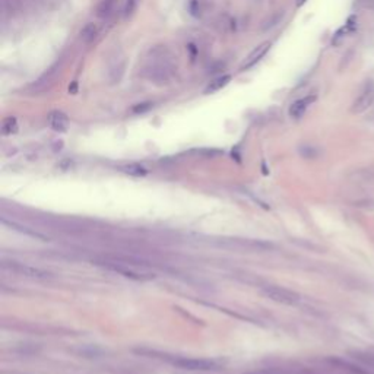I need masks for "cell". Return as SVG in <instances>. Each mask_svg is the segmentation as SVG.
<instances>
[{"label":"cell","mask_w":374,"mask_h":374,"mask_svg":"<svg viewBox=\"0 0 374 374\" xmlns=\"http://www.w3.org/2000/svg\"><path fill=\"white\" fill-rule=\"evenodd\" d=\"M175 75L173 57L167 48L151 50V56L141 70V76L155 85H168Z\"/></svg>","instance_id":"obj_1"},{"label":"cell","mask_w":374,"mask_h":374,"mask_svg":"<svg viewBox=\"0 0 374 374\" xmlns=\"http://www.w3.org/2000/svg\"><path fill=\"white\" fill-rule=\"evenodd\" d=\"M260 291L266 298L281 303V304L292 306V304H297L300 301V296L297 292L287 289V288L277 287V285H265V287L260 288Z\"/></svg>","instance_id":"obj_2"},{"label":"cell","mask_w":374,"mask_h":374,"mask_svg":"<svg viewBox=\"0 0 374 374\" xmlns=\"http://www.w3.org/2000/svg\"><path fill=\"white\" fill-rule=\"evenodd\" d=\"M2 266L5 269H10L16 273H19L21 277H25V278L31 279H50L51 278V273L44 270V269L35 268V266H31V265H24V263H16V262H3Z\"/></svg>","instance_id":"obj_3"},{"label":"cell","mask_w":374,"mask_h":374,"mask_svg":"<svg viewBox=\"0 0 374 374\" xmlns=\"http://www.w3.org/2000/svg\"><path fill=\"white\" fill-rule=\"evenodd\" d=\"M374 103V82L373 81H367L364 84V87L361 89L360 95L357 96L352 107H351V111L354 114H361L367 111L370 107L373 106Z\"/></svg>","instance_id":"obj_4"},{"label":"cell","mask_w":374,"mask_h":374,"mask_svg":"<svg viewBox=\"0 0 374 374\" xmlns=\"http://www.w3.org/2000/svg\"><path fill=\"white\" fill-rule=\"evenodd\" d=\"M98 266H103V268L108 269V270H113V272H117L120 275H123L126 278H132L139 281V279H151L154 278V275L151 273H139L136 270H132L129 269V265L126 263H120V262H110V260H103V262H95Z\"/></svg>","instance_id":"obj_5"},{"label":"cell","mask_w":374,"mask_h":374,"mask_svg":"<svg viewBox=\"0 0 374 374\" xmlns=\"http://www.w3.org/2000/svg\"><path fill=\"white\" fill-rule=\"evenodd\" d=\"M173 364L182 370H190V371H209L216 368V364L213 361L198 360V358H175Z\"/></svg>","instance_id":"obj_6"},{"label":"cell","mask_w":374,"mask_h":374,"mask_svg":"<svg viewBox=\"0 0 374 374\" xmlns=\"http://www.w3.org/2000/svg\"><path fill=\"white\" fill-rule=\"evenodd\" d=\"M316 100H317L316 94H310V95L303 96V98H300V100L294 101V103L291 104L288 113H289V115H291L292 119H301L303 115L306 114L308 107L311 106Z\"/></svg>","instance_id":"obj_7"},{"label":"cell","mask_w":374,"mask_h":374,"mask_svg":"<svg viewBox=\"0 0 374 374\" xmlns=\"http://www.w3.org/2000/svg\"><path fill=\"white\" fill-rule=\"evenodd\" d=\"M270 46H272V44H270L269 41H265V43H262L260 46H258V47L254 48L249 56H247V58L244 60V63L241 65V70H247V69L253 67L254 65H258L260 60H262V57L268 53Z\"/></svg>","instance_id":"obj_8"},{"label":"cell","mask_w":374,"mask_h":374,"mask_svg":"<svg viewBox=\"0 0 374 374\" xmlns=\"http://www.w3.org/2000/svg\"><path fill=\"white\" fill-rule=\"evenodd\" d=\"M48 125L56 132H66L69 127V119L62 111H51L48 114Z\"/></svg>","instance_id":"obj_9"},{"label":"cell","mask_w":374,"mask_h":374,"mask_svg":"<svg viewBox=\"0 0 374 374\" xmlns=\"http://www.w3.org/2000/svg\"><path fill=\"white\" fill-rule=\"evenodd\" d=\"M355 29H357V18H355V16H351L349 19L346 21V24L344 27H341V28L336 31L333 38H332V44H333V46L341 44V43L345 40V37H348L351 32H354Z\"/></svg>","instance_id":"obj_10"},{"label":"cell","mask_w":374,"mask_h":374,"mask_svg":"<svg viewBox=\"0 0 374 374\" xmlns=\"http://www.w3.org/2000/svg\"><path fill=\"white\" fill-rule=\"evenodd\" d=\"M98 35V25L94 24V22H89L87 24L84 28L81 29V32H79V40L84 43V44H89V43H92L95 37Z\"/></svg>","instance_id":"obj_11"},{"label":"cell","mask_w":374,"mask_h":374,"mask_svg":"<svg viewBox=\"0 0 374 374\" xmlns=\"http://www.w3.org/2000/svg\"><path fill=\"white\" fill-rule=\"evenodd\" d=\"M231 79H232L231 75H222V76L213 79L211 84L206 87V89H205V94L209 95V94H213V92H218L220 89H222V88L227 87V85L230 84Z\"/></svg>","instance_id":"obj_12"},{"label":"cell","mask_w":374,"mask_h":374,"mask_svg":"<svg viewBox=\"0 0 374 374\" xmlns=\"http://www.w3.org/2000/svg\"><path fill=\"white\" fill-rule=\"evenodd\" d=\"M113 9H114V0H101L96 8V15L100 18H107L111 15Z\"/></svg>","instance_id":"obj_13"},{"label":"cell","mask_w":374,"mask_h":374,"mask_svg":"<svg viewBox=\"0 0 374 374\" xmlns=\"http://www.w3.org/2000/svg\"><path fill=\"white\" fill-rule=\"evenodd\" d=\"M120 170H122L123 173L129 174V175H133V177H142V175H145V174L148 173L146 168L142 167L141 164H127V165H123Z\"/></svg>","instance_id":"obj_14"},{"label":"cell","mask_w":374,"mask_h":374,"mask_svg":"<svg viewBox=\"0 0 374 374\" xmlns=\"http://www.w3.org/2000/svg\"><path fill=\"white\" fill-rule=\"evenodd\" d=\"M18 132V122L15 117H6L2 123V133L5 136H9Z\"/></svg>","instance_id":"obj_15"},{"label":"cell","mask_w":374,"mask_h":374,"mask_svg":"<svg viewBox=\"0 0 374 374\" xmlns=\"http://www.w3.org/2000/svg\"><path fill=\"white\" fill-rule=\"evenodd\" d=\"M152 107V103H142V104H136V106L132 108L134 114H142V113H146L148 110H151Z\"/></svg>","instance_id":"obj_16"},{"label":"cell","mask_w":374,"mask_h":374,"mask_svg":"<svg viewBox=\"0 0 374 374\" xmlns=\"http://www.w3.org/2000/svg\"><path fill=\"white\" fill-rule=\"evenodd\" d=\"M136 5H137V0H127L125 5V16H129L133 13V10L136 9Z\"/></svg>","instance_id":"obj_17"},{"label":"cell","mask_w":374,"mask_h":374,"mask_svg":"<svg viewBox=\"0 0 374 374\" xmlns=\"http://www.w3.org/2000/svg\"><path fill=\"white\" fill-rule=\"evenodd\" d=\"M306 2H307V0H297V6H298V8H300V6H303V5H304Z\"/></svg>","instance_id":"obj_18"}]
</instances>
